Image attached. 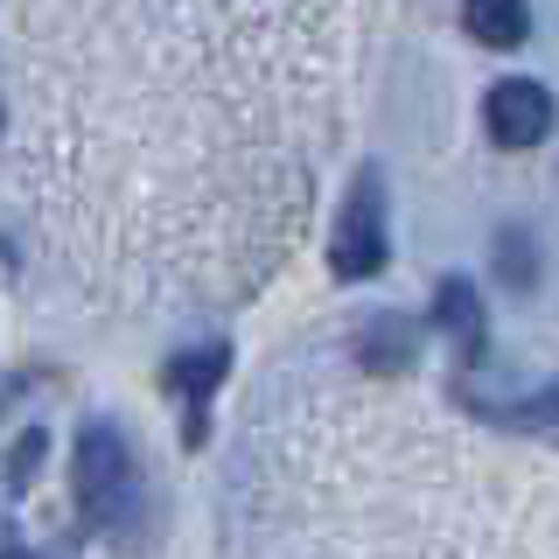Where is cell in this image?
Returning <instances> with one entry per match:
<instances>
[{
  "label": "cell",
  "instance_id": "cell-7",
  "mask_svg": "<svg viewBox=\"0 0 559 559\" xmlns=\"http://www.w3.org/2000/svg\"><path fill=\"white\" fill-rule=\"evenodd\" d=\"M364 364H371V371H406L413 364V322L378 314V322L364 329Z\"/></svg>",
  "mask_w": 559,
  "mask_h": 559
},
{
  "label": "cell",
  "instance_id": "cell-3",
  "mask_svg": "<svg viewBox=\"0 0 559 559\" xmlns=\"http://www.w3.org/2000/svg\"><path fill=\"white\" fill-rule=\"evenodd\" d=\"M483 127H489V140H497V147H538V140L552 133V92H546V84H532V78L489 84Z\"/></svg>",
  "mask_w": 559,
  "mask_h": 559
},
{
  "label": "cell",
  "instance_id": "cell-1",
  "mask_svg": "<svg viewBox=\"0 0 559 559\" xmlns=\"http://www.w3.org/2000/svg\"><path fill=\"white\" fill-rule=\"evenodd\" d=\"M70 489H78V511L92 524H127L140 511V462H133V441L112 419H92V427L78 433Z\"/></svg>",
  "mask_w": 559,
  "mask_h": 559
},
{
  "label": "cell",
  "instance_id": "cell-2",
  "mask_svg": "<svg viewBox=\"0 0 559 559\" xmlns=\"http://www.w3.org/2000/svg\"><path fill=\"white\" fill-rule=\"evenodd\" d=\"M384 252H392V238H384V182H378V168H364L343 197L336 238H329V266H336V280H371L384 266Z\"/></svg>",
  "mask_w": 559,
  "mask_h": 559
},
{
  "label": "cell",
  "instance_id": "cell-8",
  "mask_svg": "<svg viewBox=\"0 0 559 559\" xmlns=\"http://www.w3.org/2000/svg\"><path fill=\"white\" fill-rule=\"evenodd\" d=\"M497 419H511V427H524V433H552V441H559V384H546V392H538L532 406L497 413Z\"/></svg>",
  "mask_w": 559,
  "mask_h": 559
},
{
  "label": "cell",
  "instance_id": "cell-10",
  "mask_svg": "<svg viewBox=\"0 0 559 559\" xmlns=\"http://www.w3.org/2000/svg\"><path fill=\"white\" fill-rule=\"evenodd\" d=\"M35 454H43V433H28V441H22V462H8V483H28Z\"/></svg>",
  "mask_w": 559,
  "mask_h": 559
},
{
  "label": "cell",
  "instance_id": "cell-5",
  "mask_svg": "<svg viewBox=\"0 0 559 559\" xmlns=\"http://www.w3.org/2000/svg\"><path fill=\"white\" fill-rule=\"evenodd\" d=\"M433 322L454 336V349H462V357H483L489 322H483V301H476V287H468L462 273H448L441 287H433Z\"/></svg>",
  "mask_w": 559,
  "mask_h": 559
},
{
  "label": "cell",
  "instance_id": "cell-4",
  "mask_svg": "<svg viewBox=\"0 0 559 559\" xmlns=\"http://www.w3.org/2000/svg\"><path fill=\"white\" fill-rule=\"evenodd\" d=\"M224 371H231V349L224 343H203V349H182V357L162 371V384L175 392V406H189V441H203V406H210V392L224 384Z\"/></svg>",
  "mask_w": 559,
  "mask_h": 559
},
{
  "label": "cell",
  "instance_id": "cell-6",
  "mask_svg": "<svg viewBox=\"0 0 559 559\" xmlns=\"http://www.w3.org/2000/svg\"><path fill=\"white\" fill-rule=\"evenodd\" d=\"M462 28L483 49H518L532 35V8L524 0H462Z\"/></svg>",
  "mask_w": 559,
  "mask_h": 559
},
{
  "label": "cell",
  "instance_id": "cell-9",
  "mask_svg": "<svg viewBox=\"0 0 559 559\" xmlns=\"http://www.w3.org/2000/svg\"><path fill=\"white\" fill-rule=\"evenodd\" d=\"M497 266L518 280V287H532V252H524V238L518 231H503V245H497Z\"/></svg>",
  "mask_w": 559,
  "mask_h": 559
}]
</instances>
